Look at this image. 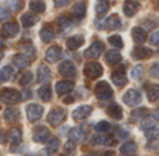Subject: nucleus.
<instances>
[{
	"mask_svg": "<svg viewBox=\"0 0 159 156\" xmlns=\"http://www.w3.org/2000/svg\"><path fill=\"white\" fill-rule=\"evenodd\" d=\"M63 100H64V103L70 105V103H73V102H74V98H71V96H67V98H64Z\"/></svg>",
	"mask_w": 159,
	"mask_h": 156,
	"instance_id": "nucleus-55",
	"label": "nucleus"
},
{
	"mask_svg": "<svg viewBox=\"0 0 159 156\" xmlns=\"http://www.w3.org/2000/svg\"><path fill=\"white\" fill-rule=\"evenodd\" d=\"M88 132H89V126H88V124H81V126H77L70 130L69 137L73 142H80V141H82L87 137Z\"/></svg>",
	"mask_w": 159,
	"mask_h": 156,
	"instance_id": "nucleus-3",
	"label": "nucleus"
},
{
	"mask_svg": "<svg viewBox=\"0 0 159 156\" xmlns=\"http://www.w3.org/2000/svg\"><path fill=\"white\" fill-rule=\"evenodd\" d=\"M10 137H11V145L13 146H17L21 144L22 141V134H21V130L14 127L13 130L10 131Z\"/></svg>",
	"mask_w": 159,
	"mask_h": 156,
	"instance_id": "nucleus-34",
	"label": "nucleus"
},
{
	"mask_svg": "<svg viewBox=\"0 0 159 156\" xmlns=\"http://www.w3.org/2000/svg\"><path fill=\"white\" fill-rule=\"evenodd\" d=\"M109 7H110L109 0H96L95 3V11L99 17L105 16L107 13V10H109Z\"/></svg>",
	"mask_w": 159,
	"mask_h": 156,
	"instance_id": "nucleus-27",
	"label": "nucleus"
},
{
	"mask_svg": "<svg viewBox=\"0 0 159 156\" xmlns=\"http://www.w3.org/2000/svg\"><path fill=\"white\" fill-rule=\"evenodd\" d=\"M112 81L115 85L117 87H123L124 84L127 82V78H126V69H119L116 71L112 73Z\"/></svg>",
	"mask_w": 159,
	"mask_h": 156,
	"instance_id": "nucleus-18",
	"label": "nucleus"
},
{
	"mask_svg": "<svg viewBox=\"0 0 159 156\" xmlns=\"http://www.w3.org/2000/svg\"><path fill=\"white\" fill-rule=\"evenodd\" d=\"M102 73H103L102 66L99 63H95V61H91V63L85 64V67H84V74L91 79L99 78L102 75Z\"/></svg>",
	"mask_w": 159,
	"mask_h": 156,
	"instance_id": "nucleus-6",
	"label": "nucleus"
},
{
	"mask_svg": "<svg viewBox=\"0 0 159 156\" xmlns=\"http://www.w3.org/2000/svg\"><path fill=\"white\" fill-rule=\"evenodd\" d=\"M22 99L21 93L18 91L13 89V88H3L0 89V100L6 105H14V103H20Z\"/></svg>",
	"mask_w": 159,
	"mask_h": 156,
	"instance_id": "nucleus-1",
	"label": "nucleus"
},
{
	"mask_svg": "<svg viewBox=\"0 0 159 156\" xmlns=\"http://www.w3.org/2000/svg\"><path fill=\"white\" fill-rule=\"evenodd\" d=\"M61 56H63V53H61V49L59 46H50L45 53V59L49 63H56L61 59Z\"/></svg>",
	"mask_w": 159,
	"mask_h": 156,
	"instance_id": "nucleus-12",
	"label": "nucleus"
},
{
	"mask_svg": "<svg viewBox=\"0 0 159 156\" xmlns=\"http://www.w3.org/2000/svg\"><path fill=\"white\" fill-rule=\"evenodd\" d=\"M59 73L66 78H74L75 74H77V70H75V66L71 61L66 60V61H63V63H60V66H59Z\"/></svg>",
	"mask_w": 159,
	"mask_h": 156,
	"instance_id": "nucleus-8",
	"label": "nucleus"
},
{
	"mask_svg": "<svg viewBox=\"0 0 159 156\" xmlns=\"http://www.w3.org/2000/svg\"><path fill=\"white\" fill-rule=\"evenodd\" d=\"M82 45H84V36H81V35L70 36V38L67 39V42H66V46L69 47V49H71V50L78 49V47L82 46Z\"/></svg>",
	"mask_w": 159,
	"mask_h": 156,
	"instance_id": "nucleus-23",
	"label": "nucleus"
},
{
	"mask_svg": "<svg viewBox=\"0 0 159 156\" xmlns=\"http://www.w3.org/2000/svg\"><path fill=\"white\" fill-rule=\"evenodd\" d=\"M152 50L149 49V47H145V46H141V45H138V46H135V49L133 50L131 56L135 59V60H143V59H148L152 56Z\"/></svg>",
	"mask_w": 159,
	"mask_h": 156,
	"instance_id": "nucleus-13",
	"label": "nucleus"
},
{
	"mask_svg": "<svg viewBox=\"0 0 159 156\" xmlns=\"http://www.w3.org/2000/svg\"><path fill=\"white\" fill-rule=\"evenodd\" d=\"M103 52V43L102 42H95L92 43L87 50H85V57L88 59H98Z\"/></svg>",
	"mask_w": 159,
	"mask_h": 156,
	"instance_id": "nucleus-10",
	"label": "nucleus"
},
{
	"mask_svg": "<svg viewBox=\"0 0 159 156\" xmlns=\"http://www.w3.org/2000/svg\"><path fill=\"white\" fill-rule=\"evenodd\" d=\"M31 59H28L24 53H18L13 57V64L17 67V69H27L28 66L31 64Z\"/></svg>",
	"mask_w": 159,
	"mask_h": 156,
	"instance_id": "nucleus-19",
	"label": "nucleus"
},
{
	"mask_svg": "<svg viewBox=\"0 0 159 156\" xmlns=\"http://www.w3.org/2000/svg\"><path fill=\"white\" fill-rule=\"evenodd\" d=\"M91 113H92V107L88 106V105H82V106L77 107V109L73 112V118L74 120H85L87 117H89Z\"/></svg>",
	"mask_w": 159,
	"mask_h": 156,
	"instance_id": "nucleus-11",
	"label": "nucleus"
},
{
	"mask_svg": "<svg viewBox=\"0 0 159 156\" xmlns=\"http://www.w3.org/2000/svg\"><path fill=\"white\" fill-rule=\"evenodd\" d=\"M3 116H4V120L7 121V123H14V121L18 120L20 112L17 109H13V107H7V109L4 110V113H3Z\"/></svg>",
	"mask_w": 159,
	"mask_h": 156,
	"instance_id": "nucleus-28",
	"label": "nucleus"
},
{
	"mask_svg": "<svg viewBox=\"0 0 159 156\" xmlns=\"http://www.w3.org/2000/svg\"><path fill=\"white\" fill-rule=\"evenodd\" d=\"M59 145H60V141H59V138H50L49 141H48V152H50V154H53V152H56L59 149Z\"/></svg>",
	"mask_w": 159,
	"mask_h": 156,
	"instance_id": "nucleus-41",
	"label": "nucleus"
},
{
	"mask_svg": "<svg viewBox=\"0 0 159 156\" xmlns=\"http://www.w3.org/2000/svg\"><path fill=\"white\" fill-rule=\"evenodd\" d=\"M149 75L154 77V78H159V61L155 63L154 66L151 67V70H149Z\"/></svg>",
	"mask_w": 159,
	"mask_h": 156,
	"instance_id": "nucleus-47",
	"label": "nucleus"
},
{
	"mask_svg": "<svg viewBox=\"0 0 159 156\" xmlns=\"http://www.w3.org/2000/svg\"><path fill=\"white\" fill-rule=\"evenodd\" d=\"M151 42L152 45H159V31H155L151 36Z\"/></svg>",
	"mask_w": 159,
	"mask_h": 156,
	"instance_id": "nucleus-49",
	"label": "nucleus"
},
{
	"mask_svg": "<svg viewBox=\"0 0 159 156\" xmlns=\"http://www.w3.org/2000/svg\"><path fill=\"white\" fill-rule=\"evenodd\" d=\"M129 131H127V130H124V128H120L119 130V138H121V140H126V138H129Z\"/></svg>",
	"mask_w": 159,
	"mask_h": 156,
	"instance_id": "nucleus-50",
	"label": "nucleus"
},
{
	"mask_svg": "<svg viewBox=\"0 0 159 156\" xmlns=\"http://www.w3.org/2000/svg\"><path fill=\"white\" fill-rule=\"evenodd\" d=\"M0 156H2V155H0Z\"/></svg>",
	"mask_w": 159,
	"mask_h": 156,
	"instance_id": "nucleus-60",
	"label": "nucleus"
},
{
	"mask_svg": "<svg viewBox=\"0 0 159 156\" xmlns=\"http://www.w3.org/2000/svg\"><path fill=\"white\" fill-rule=\"evenodd\" d=\"M20 27L17 22L11 21V22H6L4 25L2 27V35L4 38H14V36L18 33Z\"/></svg>",
	"mask_w": 159,
	"mask_h": 156,
	"instance_id": "nucleus-9",
	"label": "nucleus"
},
{
	"mask_svg": "<svg viewBox=\"0 0 159 156\" xmlns=\"http://www.w3.org/2000/svg\"><path fill=\"white\" fill-rule=\"evenodd\" d=\"M6 138H7V134H6L4 130H0V144L6 142Z\"/></svg>",
	"mask_w": 159,
	"mask_h": 156,
	"instance_id": "nucleus-52",
	"label": "nucleus"
},
{
	"mask_svg": "<svg viewBox=\"0 0 159 156\" xmlns=\"http://www.w3.org/2000/svg\"><path fill=\"white\" fill-rule=\"evenodd\" d=\"M105 60H106V63L115 66V64H119L121 61V55L117 52V50L112 49V50H109V52L106 53V56H105Z\"/></svg>",
	"mask_w": 159,
	"mask_h": 156,
	"instance_id": "nucleus-26",
	"label": "nucleus"
},
{
	"mask_svg": "<svg viewBox=\"0 0 159 156\" xmlns=\"http://www.w3.org/2000/svg\"><path fill=\"white\" fill-rule=\"evenodd\" d=\"M55 36H56V32L50 25H46V27H43L41 29V39L45 43H50L55 39Z\"/></svg>",
	"mask_w": 159,
	"mask_h": 156,
	"instance_id": "nucleus-20",
	"label": "nucleus"
},
{
	"mask_svg": "<svg viewBox=\"0 0 159 156\" xmlns=\"http://www.w3.org/2000/svg\"><path fill=\"white\" fill-rule=\"evenodd\" d=\"M36 22H38V17H36L34 13H24L21 16V24H22V27L30 28V27H32V25H35Z\"/></svg>",
	"mask_w": 159,
	"mask_h": 156,
	"instance_id": "nucleus-24",
	"label": "nucleus"
},
{
	"mask_svg": "<svg viewBox=\"0 0 159 156\" xmlns=\"http://www.w3.org/2000/svg\"><path fill=\"white\" fill-rule=\"evenodd\" d=\"M110 130V124L107 123V121H99L98 124L95 126V131L98 132H102V134H105V132H107Z\"/></svg>",
	"mask_w": 159,
	"mask_h": 156,
	"instance_id": "nucleus-44",
	"label": "nucleus"
},
{
	"mask_svg": "<svg viewBox=\"0 0 159 156\" xmlns=\"http://www.w3.org/2000/svg\"><path fill=\"white\" fill-rule=\"evenodd\" d=\"M87 156H98L96 154H89V155H87Z\"/></svg>",
	"mask_w": 159,
	"mask_h": 156,
	"instance_id": "nucleus-58",
	"label": "nucleus"
},
{
	"mask_svg": "<svg viewBox=\"0 0 159 156\" xmlns=\"http://www.w3.org/2000/svg\"><path fill=\"white\" fill-rule=\"evenodd\" d=\"M143 71H144V67L141 66V64L135 66L134 69L131 70V78H134V79H140V78H141V75H143Z\"/></svg>",
	"mask_w": 159,
	"mask_h": 156,
	"instance_id": "nucleus-46",
	"label": "nucleus"
},
{
	"mask_svg": "<svg viewBox=\"0 0 159 156\" xmlns=\"http://www.w3.org/2000/svg\"><path fill=\"white\" fill-rule=\"evenodd\" d=\"M145 137L148 141H155L159 137V128L158 127H151V128L145 130Z\"/></svg>",
	"mask_w": 159,
	"mask_h": 156,
	"instance_id": "nucleus-40",
	"label": "nucleus"
},
{
	"mask_svg": "<svg viewBox=\"0 0 159 156\" xmlns=\"http://www.w3.org/2000/svg\"><path fill=\"white\" fill-rule=\"evenodd\" d=\"M147 96L151 102H159V87L158 85H148L147 87Z\"/></svg>",
	"mask_w": 159,
	"mask_h": 156,
	"instance_id": "nucleus-29",
	"label": "nucleus"
},
{
	"mask_svg": "<svg viewBox=\"0 0 159 156\" xmlns=\"http://www.w3.org/2000/svg\"><path fill=\"white\" fill-rule=\"evenodd\" d=\"M140 8V4H138L137 0H126L123 4V11L127 17H133L135 16L137 10Z\"/></svg>",
	"mask_w": 159,
	"mask_h": 156,
	"instance_id": "nucleus-15",
	"label": "nucleus"
},
{
	"mask_svg": "<svg viewBox=\"0 0 159 156\" xmlns=\"http://www.w3.org/2000/svg\"><path fill=\"white\" fill-rule=\"evenodd\" d=\"M52 78V73H50L49 67L46 66H39L38 67V71H36V79H38L41 84H46L49 79Z\"/></svg>",
	"mask_w": 159,
	"mask_h": 156,
	"instance_id": "nucleus-16",
	"label": "nucleus"
},
{
	"mask_svg": "<svg viewBox=\"0 0 159 156\" xmlns=\"http://www.w3.org/2000/svg\"><path fill=\"white\" fill-rule=\"evenodd\" d=\"M70 2H71V0H55V4L57 6V7H64V6H67Z\"/></svg>",
	"mask_w": 159,
	"mask_h": 156,
	"instance_id": "nucleus-51",
	"label": "nucleus"
},
{
	"mask_svg": "<svg viewBox=\"0 0 159 156\" xmlns=\"http://www.w3.org/2000/svg\"><path fill=\"white\" fill-rule=\"evenodd\" d=\"M137 151V144L135 142H126L120 146V154L123 155H133Z\"/></svg>",
	"mask_w": 159,
	"mask_h": 156,
	"instance_id": "nucleus-35",
	"label": "nucleus"
},
{
	"mask_svg": "<svg viewBox=\"0 0 159 156\" xmlns=\"http://www.w3.org/2000/svg\"><path fill=\"white\" fill-rule=\"evenodd\" d=\"M107 114H109L110 117H113L115 120H120V118L123 117V112H121V107L119 106V105H116V103L110 105V106L107 107Z\"/></svg>",
	"mask_w": 159,
	"mask_h": 156,
	"instance_id": "nucleus-30",
	"label": "nucleus"
},
{
	"mask_svg": "<svg viewBox=\"0 0 159 156\" xmlns=\"http://www.w3.org/2000/svg\"><path fill=\"white\" fill-rule=\"evenodd\" d=\"M38 95L43 102H49L50 99H52V89H50V87L48 84L42 85V87L38 89Z\"/></svg>",
	"mask_w": 159,
	"mask_h": 156,
	"instance_id": "nucleus-31",
	"label": "nucleus"
},
{
	"mask_svg": "<svg viewBox=\"0 0 159 156\" xmlns=\"http://www.w3.org/2000/svg\"><path fill=\"white\" fill-rule=\"evenodd\" d=\"M32 81H34V74H32L31 71H27V73H24V74L21 75V79H20V84L24 85V87H27V85H30Z\"/></svg>",
	"mask_w": 159,
	"mask_h": 156,
	"instance_id": "nucleus-43",
	"label": "nucleus"
},
{
	"mask_svg": "<svg viewBox=\"0 0 159 156\" xmlns=\"http://www.w3.org/2000/svg\"><path fill=\"white\" fill-rule=\"evenodd\" d=\"M10 18V11L4 7H0V21H6Z\"/></svg>",
	"mask_w": 159,
	"mask_h": 156,
	"instance_id": "nucleus-48",
	"label": "nucleus"
},
{
	"mask_svg": "<svg viewBox=\"0 0 159 156\" xmlns=\"http://www.w3.org/2000/svg\"><path fill=\"white\" fill-rule=\"evenodd\" d=\"M120 25H121V22H120L119 16H112V17H109L107 20H105L103 24L98 25V27L102 28V29H117Z\"/></svg>",
	"mask_w": 159,
	"mask_h": 156,
	"instance_id": "nucleus-17",
	"label": "nucleus"
},
{
	"mask_svg": "<svg viewBox=\"0 0 159 156\" xmlns=\"http://www.w3.org/2000/svg\"><path fill=\"white\" fill-rule=\"evenodd\" d=\"M95 95L99 100H107V99H112L113 96V91L110 88V85L106 81L98 82L95 87Z\"/></svg>",
	"mask_w": 159,
	"mask_h": 156,
	"instance_id": "nucleus-2",
	"label": "nucleus"
},
{
	"mask_svg": "<svg viewBox=\"0 0 159 156\" xmlns=\"http://www.w3.org/2000/svg\"><path fill=\"white\" fill-rule=\"evenodd\" d=\"M73 149H74V144H73V142H67L66 146H64V151H66V152H71Z\"/></svg>",
	"mask_w": 159,
	"mask_h": 156,
	"instance_id": "nucleus-53",
	"label": "nucleus"
},
{
	"mask_svg": "<svg viewBox=\"0 0 159 156\" xmlns=\"http://www.w3.org/2000/svg\"><path fill=\"white\" fill-rule=\"evenodd\" d=\"M155 126V120L152 117H145L143 120V123H141V130H144V131H145V130H148V128H151V127H154Z\"/></svg>",
	"mask_w": 159,
	"mask_h": 156,
	"instance_id": "nucleus-45",
	"label": "nucleus"
},
{
	"mask_svg": "<svg viewBox=\"0 0 159 156\" xmlns=\"http://www.w3.org/2000/svg\"><path fill=\"white\" fill-rule=\"evenodd\" d=\"M49 135H50L49 128H46L45 126H39L34 131V141H36V142H46Z\"/></svg>",
	"mask_w": 159,
	"mask_h": 156,
	"instance_id": "nucleus-14",
	"label": "nucleus"
},
{
	"mask_svg": "<svg viewBox=\"0 0 159 156\" xmlns=\"http://www.w3.org/2000/svg\"><path fill=\"white\" fill-rule=\"evenodd\" d=\"M107 41H109V43L112 45L113 47H117V49H121L123 47V41H121V38L119 35H112L107 38Z\"/></svg>",
	"mask_w": 159,
	"mask_h": 156,
	"instance_id": "nucleus-42",
	"label": "nucleus"
},
{
	"mask_svg": "<svg viewBox=\"0 0 159 156\" xmlns=\"http://www.w3.org/2000/svg\"><path fill=\"white\" fill-rule=\"evenodd\" d=\"M2 59H3V53L0 52V60H2Z\"/></svg>",
	"mask_w": 159,
	"mask_h": 156,
	"instance_id": "nucleus-59",
	"label": "nucleus"
},
{
	"mask_svg": "<svg viewBox=\"0 0 159 156\" xmlns=\"http://www.w3.org/2000/svg\"><path fill=\"white\" fill-rule=\"evenodd\" d=\"M16 74V70L13 69L11 66H4L2 67V70H0V81H8L13 75Z\"/></svg>",
	"mask_w": 159,
	"mask_h": 156,
	"instance_id": "nucleus-33",
	"label": "nucleus"
},
{
	"mask_svg": "<svg viewBox=\"0 0 159 156\" xmlns=\"http://www.w3.org/2000/svg\"><path fill=\"white\" fill-rule=\"evenodd\" d=\"M102 156H115V154L113 152H106V154H103Z\"/></svg>",
	"mask_w": 159,
	"mask_h": 156,
	"instance_id": "nucleus-56",
	"label": "nucleus"
},
{
	"mask_svg": "<svg viewBox=\"0 0 159 156\" xmlns=\"http://www.w3.org/2000/svg\"><path fill=\"white\" fill-rule=\"evenodd\" d=\"M91 141H92V144H96V145H112L113 142L110 137H106V135H102V134L93 137Z\"/></svg>",
	"mask_w": 159,
	"mask_h": 156,
	"instance_id": "nucleus-37",
	"label": "nucleus"
},
{
	"mask_svg": "<svg viewBox=\"0 0 159 156\" xmlns=\"http://www.w3.org/2000/svg\"><path fill=\"white\" fill-rule=\"evenodd\" d=\"M143 100V96H141V92L138 89H129L126 93L123 95V102L127 105V106H137V105L141 103Z\"/></svg>",
	"mask_w": 159,
	"mask_h": 156,
	"instance_id": "nucleus-4",
	"label": "nucleus"
},
{
	"mask_svg": "<svg viewBox=\"0 0 159 156\" xmlns=\"http://www.w3.org/2000/svg\"><path fill=\"white\" fill-rule=\"evenodd\" d=\"M30 8L32 11H35V13H43L45 8H46V4H45L43 0H31Z\"/></svg>",
	"mask_w": 159,
	"mask_h": 156,
	"instance_id": "nucleus-36",
	"label": "nucleus"
},
{
	"mask_svg": "<svg viewBox=\"0 0 159 156\" xmlns=\"http://www.w3.org/2000/svg\"><path fill=\"white\" fill-rule=\"evenodd\" d=\"M85 11H87V4H85V2H77L74 4V7H73L71 14L74 18L81 20V18H84Z\"/></svg>",
	"mask_w": 159,
	"mask_h": 156,
	"instance_id": "nucleus-22",
	"label": "nucleus"
},
{
	"mask_svg": "<svg viewBox=\"0 0 159 156\" xmlns=\"http://www.w3.org/2000/svg\"><path fill=\"white\" fill-rule=\"evenodd\" d=\"M74 89V84L73 81H60L56 82V92L59 95H64V93H69Z\"/></svg>",
	"mask_w": 159,
	"mask_h": 156,
	"instance_id": "nucleus-21",
	"label": "nucleus"
},
{
	"mask_svg": "<svg viewBox=\"0 0 159 156\" xmlns=\"http://www.w3.org/2000/svg\"><path fill=\"white\" fill-rule=\"evenodd\" d=\"M57 25L61 31H67L73 27V21L69 17H59L57 18Z\"/></svg>",
	"mask_w": 159,
	"mask_h": 156,
	"instance_id": "nucleus-38",
	"label": "nucleus"
},
{
	"mask_svg": "<svg viewBox=\"0 0 159 156\" xmlns=\"http://www.w3.org/2000/svg\"><path fill=\"white\" fill-rule=\"evenodd\" d=\"M21 50L28 59L34 60V57H35V47H34L32 45L31 43H24V46L21 47Z\"/></svg>",
	"mask_w": 159,
	"mask_h": 156,
	"instance_id": "nucleus-39",
	"label": "nucleus"
},
{
	"mask_svg": "<svg viewBox=\"0 0 159 156\" xmlns=\"http://www.w3.org/2000/svg\"><path fill=\"white\" fill-rule=\"evenodd\" d=\"M131 32H133V39L135 41V43L141 45V43H144V42H145V39H147V31L144 29V28L135 27V28H133Z\"/></svg>",
	"mask_w": 159,
	"mask_h": 156,
	"instance_id": "nucleus-25",
	"label": "nucleus"
},
{
	"mask_svg": "<svg viewBox=\"0 0 159 156\" xmlns=\"http://www.w3.org/2000/svg\"><path fill=\"white\" fill-rule=\"evenodd\" d=\"M148 116V110L145 109V107H141V109H137L134 110V112L131 113V116H130V120L131 121H143L144 118Z\"/></svg>",
	"mask_w": 159,
	"mask_h": 156,
	"instance_id": "nucleus-32",
	"label": "nucleus"
},
{
	"mask_svg": "<svg viewBox=\"0 0 159 156\" xmlns=\"http://www.w3.org/2000/svg\"><path fill=\"white\" fill-rule=\"evenodd\" d=\"M152 118H154L155 121H159V110H154V112H152V116H151Z\"/></svg>",
	"mask_w": 159,
	"mask_h": 156,
	"instance_id": "nucleus-54",
	"label": "nucleus"
},
{
	"mask_svg": "<svg viewBox=\"0 0 159 156\" xmlns=\"http://www.w3.org/2000/svg\"><path fill=\"white\" fill-rule=\"evenodd\" d=\"M43 114V107L41 105H36V103H31L27 106V116H28V120L30 121H38L39 118L42 117Z\"/></svg>",
	"mask_w": 159,
	"mask_h": 156,
	"instance_id": "nucleus-7",
	"label": "nucleus"
},
{
	"mask_svg": "<svg viewBox=\"0 0 159 156\" xmlns=\"http://www.w3.org/2000/svg\"><path fill=\"white\" fill-rule=\"evenodd\" d=\"M66 116H67L66 110L57 107V109L50 110V113L48 114V121H49L52 126H55V127L56 126H60V124L66 120Z\"/></svg>",
	"mask_w": 159,
	"mask_h": 156,
	"instance_id": "nucleus-5",
	"label": "nucleus"
},
{
	"mask_svg": "<svg viewBox=\"0 0 159 156\" xmlns=\"http://www.w3.org/2000/svg\"><path fill=\"white\" fill-rule=\"evenodd\" d=\"M3 46H4V42H3V39H2V38H0V49H2Z\"/></svg>",
	"mask_w": 159,
	"mask_h": 156,
	"instance_id": "nucleus-57",
	"label": "nucleus"
}]
</instances>
